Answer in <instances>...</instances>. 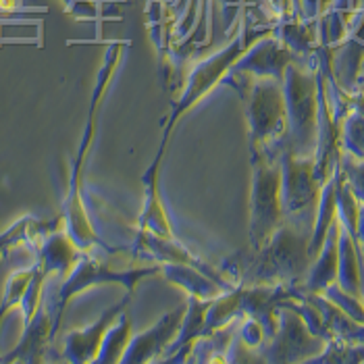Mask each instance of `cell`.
<instances>
[{"mask_svg":"<svg viewBox=\"0 0 364 364\" xmlns=\"http://www.w3.org/2000/svg\"><path fill=\"white\" fill-rule=\"evenodd\" d=\"M318 67L309 60H294L283 75V94L287 109L285 148L302 159L314 156L318 132Z\"/></svg>","mask_w":364,"mask_h":364,"instance_id":"4","label":"cell"},{"mask_svg":"<svg viewBox=\"0 0 364 364\" xmlns=\"http://www.w3.org/2000/svg\"><path fill=\"white\" fill-rule=\"evenodd\" d=\"M337 285L356 296L363 298L364 291V267L360 258L358 242L352 233H348L343 227L339 229V262H337ZM364 302V300H363Z\"/></svg>","mask_w":364,"mask_h":364,"instance_id":"14","label":"cell"},{"mask_svg":"<svg viewBox=\"0 0 364 364\" xmlns=\"http://www.w3.org/2000/svg\"><path fill=\"white\" fill-rule=\"evenodd\" d=\"M358 248H360V258H363V267H364V246L363 244H358ZM363 300H364V291H363Z\"/></svg>","mask_w":364,"mask_h":364,"instance_id":"25","label":"cell"},{"mask_svg":"<svg viewBox=\"0 0 364 364\" xmlns=\"http://www.w3.org/2000/svg\"><path fill=\"white\" fill-rule=\"evenodd\" d=\"M281 152L254 150L250 192V244L258 250L285 221L281 202Z\"/></svg>","mask_w":364,"mask_h":364,"instance_id":"5","label":"cell"},{"mask_svg":"<svg viewBox=\"0 0 364 364\" xmlns=\"http://www.w3.org/2000/svg\"><path fill=\"white\" fill-rule=\"evenodd\" d=\"M312 223L285 219L279 229L258 248L254 256L237 269L223 273L231 275L235 285H258V283H285L294 285L310 269L309 246Z\"/></svg>","mask_w":364,"mask_h":364,"instance_id":"1","label":"cell"},{"mask_svg":"<svg viewBox=\"0 0 364 364\" xmlns=\"http://www.w3.org/2000/svg\"><path fill=\"white\" fill-rule=\"evenodd\" d=\"M134 337V325H132V318L123 312L102 341V348H100V354L96 358V363L100 364H111V363H121L129 341Z\"/></svg>","mask_w":364,"mask_h":364,"instance_id":"19","label":"cell"},{"mask_svg":"<svg viewBox=\"0 0 364 364\" xmlns=\"http://www.w3.org/2000/svg\"><path fill=\"white\" fill-rule=\"evenodd\" d=\"M339 167L343 173V179L352 188L354 196L358 198L360 206H364V159H358L350 152H341Z\"/></svg>","mask_w":364,"mask_h":364,"instance_id":"22","label":"cell"},{"mask_svg":"<svg viewBox=\"0 0 364 364\" xmlns=\"http://www.w3.org/2000/svg\"><path fill=\"white\" fill-rule=\"evenodd\" d=\"M221 2H223L225 6H227V4H229V6H237V4H240L242 0H221Z\"/></svg>","mask_w":364,"mask_h":364,"instance_id":"24","label":"cell"},{"mask_svg":"<svg viewBox=\"0 0 364 364\" xmlns=\"http://www.w3.org/2000/svg\"><path fill=\"white\" fill-rule=\"evenodd\" d=\"M132 296L134 294L127 291L117 304H112L111 309L105 310L92 325H87L84 329H77V331H71L69 336L65 337V350H63L65 358L69 363L75 364L96 363L105 337L109 333V329L114 325V321L129 306Z\"/></svg>","mask_w":364,"mask_h":364,"instance_id":"10","label":"cell"},{"mask_svg":"<svg viewBox=\"0 0 364 364\" xmlns=\"http://www.w3.org/2000/svg\"><path fill=\"white\" fill-rule=\"evenodd\" d=\"M55 314L48 309H44V304L36 312V316L26 325V333L21 337V341L17 343V348L6 354L2 360L11 363V360H28L36 363L42 358L46 343L55 337Z\"/></svg>","mask_w":364,"mask_h":364,"instance_id":"13","label":"cell"},{"mask_svg":"<svg viewBox=\"0 0 364 364\" xmlns=\"http://www.w3.org/2000/svg\"><path fill=\"white\" fill-rule=\"evenodd\" d=\"M360 94H363V96H364V90H363V92H360Z\"/></svg>","mask_w":364,"mask_h":364,"instance_id":"26","label":"cell"},{"mask_svg":"<svg viewBox=\"0 0 364 364\" xmlns=\"http://www.w3.org/2000/svg\"><path fill=\"white\" fill-rule=\"evenodd\" d=\"M279 327L275 336L267 339L262 360L269 363H304L323 354L327 339L314 336L304 318L291 309L289 300L279 306Z\"/></svg>","mask_w":364,"mask_h":364,"instance_id":"8","label":"cell"},{"mask_svg":"<svg viewBox=\"0 0 364 364\" xmlns=\"http://www.w3.org/2000/svg\"><path fill=\"white\" fill-rule=\"evenodd\" d=\"M250 77L246 100V117L254 150L281 152L287 138V109L283 82L275 77Z\"/></svg>","mask_w":364,"mask_h":364,"instance_id":"6","label":"cell"},{"mask_svg":"<svg viewBox=\"0 0 364 364\" xmlns=\"http://www.w3.org/2000/svg\"><path fill=\"white\" fill-rule=\"evenodd\" d=\"M323 298H327L331 304H336L337 309L343 310L350 318H354L356 323H363L364 325V302L363 298H356L348 291H343L337 283H331L327 289L321 291Z\"/></svg>","mask_w":364,"mask_h":364,"instance_id":"21","label":"cell"},{"mask_svg":"<svg viewBox=\"0 0 364 364\" xmlns=\"http://www.w3.org/2000/svg\"><path fill=\"white\" fill-rule=\"evenodd\" d=\"M281 163V202L285 219L314 225L321 183L314 175V156L302 159L283 148Z\"/></svg>","mask_w":364,"mask_h":364,"instance_id":"7","label":"cell"},{"mask_svg":"<svg viewBox=\"0 0 364 364\" xmlns=\"http://www.w3.org/2000/svg\"><path fill=\"white\" fill-rule=\"evenodd\" d=\"M339 140L343 150L364 159V96L360 94L358 102H352L350 111L339 121Z\"/></svg>","mask_w":364,"mask_h":364,"instance_id":"18","label":"cell"},{"mask_svg":"<svg viewBox=\"0 0 364 364\" xmlns=\"http://www.w3.org/2000/svg\"><path fill=\"white\" fill-rule=\"evenodd\" d=\"M298 58L302 56L287 48L277 36H264L254 40L248 50L235 60L231 71L246 73L252 77H275L283 82L285 69Z\"/></svg>","mask_w":364,"mask_h":364,"instance_id":"9","label":"cell"},{"mask_svg":"<svg viewBox=\"0 0 364 364\" xmlns=\"http://www.w3.org/2000/svg\"><path fill=\"white\" fill-rule=\"evenodd\" d=\"M82 250L77 248V244L69 237V233H60V231H55L50 233L42 248H40V260L38 264L48 273V275H63L67 277L69 271L73 269V264L77 262Z\"/></svg>","mask_w":364,"mask_h":364,"instance_id":"16","label":"cell"},{"mask_svg":"<svg viewBox=\"0 0 364 364\" xmlns=\"http://www.w3.org/2000/svg\"><path fill=\"white\" fill-rule=\"evenodd\" d=\"M138 223H140L141 231H150L154 235H163V237L175 235L156 186H148L144 192V208H141Z\"/></svg>","mask_w":364,"mask_h":364,"instance_id":"17","label":"cell"},{"mask_svg":"<svg viewBox=\"0 0 364 364\" xmlns=\"http://www.w3.org/2000/svg\"><path fill=\"white\" fill-rule=\"evenodd\" d=\"M36 273V267L31 269H23V271H15L4 285V294H2V302H0V327H2V321L13 312L15 309L21 306V300L26 296V289H28L29 281Z\"/></svg>","mask_w":364,"mask_h":364,"instance_id":"20","label":"cell"},{"mask_svg":"<svg viewBox=\"0 0 364 364\" xmlns=\"http://www.w3.org/2000/svg\"><path fill=\"white\" fill-rule=\"evenodd\" d=\"M161 273L171 283H175L183 291H188V296L213 300L227 291L223 283H219L215 277L206 275L204 271L190 267V264H161Z\"/></svg>","mask_w":364,"mask_h":364,"instance_id":"15","label":"cell"},{"mask_svg":"<svg viewBox=\"0 0 364 364\" xmlns=\"http://www.w3.org/2000/svg\"><path fill=\"white\" fill-rule=\"evenodd\" d=\"M339 229L341 223L339 219L333 221V225L327 231V237L321 246L318 254L312 258L306 281H304V289L309 294H321L323 289H327L331 283L337 281V262H339Z\"/></svg>","mask_w":364,"mask_h":364,"instance_id":"12","label":"cell"},{"mask_svg":"<svg viewBox=\"0 0 364 364\" xmlns=\"http://www.w3.org/2000/svg\"><path fill=\"white\" fill-rule=\"evenodd\" d=\"M186 316V304H181L179 309L167 312L161 321H156L148 331H144L140 336L132 337L121 363L125 364H141L152 363L156 358H165L168 346L177 339L181 323Z\"/></svg>","mask_w":364,"mask_h":364,"instance_id":"11","label":"cell"},{"mask_svg":"<svg viewBox=\"0 0 364 364\" xmlns=\"http://www.w3.org/2000/svg\"><path fill=\"white\" fill-rule=\"evenodd\" d=\"M252 42L254 40H248V36H246V26H244V21H240L237 31H235V36L231 38V42H229L225 48H221L219 53H215L213 56L200 60L196 67L192 69L188 82L183 85V92H181V96H179L177 105L173 107L168 121L165 123L163 141H161V148H159V152H156V159L152 161V165L148 167V171L141 175V181H144L146 188H148V186H156L159 165H161V161H163V156H165V150H167L168 146L171 132H173V127L177 125V121H179L186 112L190 111L198 100H202L215 85H219L223 82L225 75H227V73L231 71V67L235 65V60L248 50V46H250Z\"/></svg>","mask_w":364,"mask_h":364,"instance_id":"3","label":"cell"},{"mask_svg":"<svg viewBox=\"0 0 364 364\" xmlns=\"http://www.w3.org/2000/svg\"><path fill=\"white\" fill-rule=\"evenodd\" d=\"M161 273V264H150L144 267L138 264L134 256L127 258V254H112L111 256H100V254H92L90 250H84L80 254L77 262L73 264V269L69 271V275L60 283L58 289V302L55 310V333L60 327L65 309L69 306V302L84 294L85 289L96 287V285H105V283H114V285H123L127 291H136L138 283L150 275Z\"/></svg>","mask_w":364,"mask_h":364,"instance_id":"2","label":"cell"},{"mask_svg":"<svg viewBox=\"0 0 364 364\" xmlns=\"http://www.w3.org/2000/svg\"><path fill=\"white\" fill-rule=\"evenodd\" d=\"M356 242L364 246V206L360 210V221H358V235H356Z\"/></svg>","mask_w":364,"mask_h":364,"instance_id":"23","label":"cell"}]
</instances>
